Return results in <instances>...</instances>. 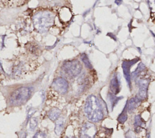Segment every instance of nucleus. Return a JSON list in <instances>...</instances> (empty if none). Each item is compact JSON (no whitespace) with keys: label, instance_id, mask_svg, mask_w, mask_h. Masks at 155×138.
Listing matches in <instances>:
<instances>
[{"label":"nucleus","instance_id":"nucleus-18","mask_svg":"<svg viewBox=\"0 0 155 138\" xmlns=\"http://www.w3.org/2000/svg\"><path fill=\"white\" fill-rule=\"evenodd\" d=\"M38 125V120L36 117L31 118L30 121V128L31 130L33 131L37 126Z\"/></svg>","mask_w":155,"mask_h":138},{"label":"nucleus","instance_id":"nucleus-19","mask_svg":"<svg viewBox=\"0 0 155 138\" xmlns=\"http://www.w3.org/2000/svg\"><path fill=\"white\" fill-rule=\"evenodd\" d=\"M151 12H155V0H147Z\"/></svg>","mask_w":155,"mask_h":138},{"label":"nucleus","instance_id":"nucleus-13","mask_svg":"<svg viewBox=\"0 0 155 138\" xmlns=\"http://www.w3.org/2000/svg\"><path fill=\"white\" fill-rule=\"evenodd\" d=\"M122 97H118L117 96L115 95V94H113V93H110L108 95V101L109 102L110 106H111V110H113V108L115 106V105L117 103L118 101L122 98Z\"/></svg>","mask_w":155,"mask_h":138},{"label":"nucleus","instance_id":"nucleus-2","mask_svg":"<svg viewBox=\"0 0 155 138\" xmlns=\"http://www.w3.org/2000/svg\"><path fill=\"white\" fill-rule=\"evenodd\" d=\"M33 26L39 32H47L54 22V15L48 11L36 13L33 18Z\"/></svg>","mask_w":155,"mask_h":138},{"label":"nucleus","instance_id":"nucleus-10","mask_svg":"<svg viewBox=\"0 0 155 138\" xmlns=\"http://www.w3.org/2000/svg\"><path fill=\"white\" fill-rule=\"evenodd\" d=\"M140 101H139L136 97L131 98L129 100L128 102H127V111L129 113H132L134 111L136 108H137L139 103Z\"/></svg>","mask_w":155,"mask_h":138},{"label":"nucleus","instance_id":"nucleus-23","mask_svg":"<svg viewBox=\"0 0 155 138\" xmlns=\"http://www.w3.org/2000/svg\"><path fill=\"white\" fill-rule=\"evenodd\" d=\"M1 71H3V69H2V65H1V63H0V72H1Z\"/></svg>","mask_w":155,"mask_h":138},{"label":"nucleus","instance_id":"nucleus-12","mask_svg":"<svg viewBox=\"0 0 155 138\" xmlns=\"http://www.w3.org/2000/svg\"><path fill=\"white\" fill-rule=\"evenodd\" d=\"M64 123H65V119L63 117L58 118L56 120L54 131H55V133L57 135H59L62 133L64 128Z\"/></svg>","mask_w":155,"mask_h":138},{"label":"nucleus","instance_id":"nucleus-16","mask_svg":"<svg viewBox=\"0 0 155 138\" xmlns=\"http://www.w3.org/2000/svg\"><path fill=\"white\" fill-rule=\"evenodd\" d=\"M127 102L126 103L125 106H124L122 111L121 112V113L119 114V116H118L117 120L120 123H124L127 119Z\"/></svg>","mask_w":155,"mask_h":138},{"label":"nucleus","instance_id":"nucleus-9","mask_svg":"<svg viewBox=\"0 0 155 138\" xmlns=\"http://www.w3.org/2000/svg\"><path fill=\"white\" fill-rule=\"evenodd\" d=\"M120 78L119 74H116L111 78L110 83L111 92L113 94H117L120 90Z\"/></svg>","mask_w":155,"mask_h":138},{"label":"nucleus","instance_id":"nucleus-1","mask_svg":"<svg viewBox=\"0 0 155 138\" xmlns=\"http://www.w3.org/2000/svg\"><path fill=\"white\" fill-rule=\"evenodd\" d=\"M84 111L87 118L93 122L101 120L104 116L102 105L99 99L94 95H90L87 97Z\"/></svg>","mask_w":155,"mask_h":138},{"label":"nucleus","instance_id":"nucleus-6","mask_svg":"<svg viewBox=\"0 0 155 138\" xmlns=\"http://www.w3.org/2000/svg\"><path fill=\"white\" fill-rule=\"evenodd\" d=\"M139 60V58L133 59L131 60H125L122 64V67L123 69L124 75L127 82L129 88L131 87V73L130 67L134 63H136Z\"/></svg>","mask_w":155,"mask_h":138},{"label":"nucleus","instance_id":"nucleus-22","mask_svg":"<svg viewBox=\"0 0 155 138\" xmlns=\"http://www.w3.org/2000/svg\"><path fill=\"white\" fill-rule=\"evenodd\" d=\"M122 2V0H115V3L117 4V5H120Z\"/></svg>","mask_w":155,"mask_h":138},{"label":"nucleus","instance_id":"nucleus-7","mask_svg":"<svg viewBox=\"0 0 155 138\" xmlns=\"http://www.w3.org/2000/svg\"><path fill=\"white\" fill-rule=\"evenodd\" d=\"M52 86L60 94H65L67 91L68 84L67 80L64 78L62 77H58L53 81Z\"/></svg>","mask_w":155,"mask_h":138},{"label":"nucleus","instance_id":"nucleus-17","mask_svg":"<svg viewBox=\"0 0 155 138\" xmlns=\"http://www.w3.org/2000/svg\"><path fill=\"white\" fill-rule=\"evenodd\" d=\"M81 60L84 62V64L85 65V66L87 68H88V69H91L92 68V65H91L88 57L87 56V55L85 53H82L81 55Z\"/></svg>","mask_w":155,"mask_h":138},{"label":"nucleus","instance_id":"nucleus-4","mask_svg":"<svg viewBox=\"0 0 155 138\" xmlns=\"http://www.w3.org/2000/svg\"><path fill=\"white\" fill-rule=\"evenodd\" d=\"M62 69L65 75L69 77H74L80 74L82 70V65L78 60H73L65 62Z\"/></svg>","mask_w":155,"mask_h":138},{"label":"nucleus","instance_id":"nucleus-21","mask_svg":"<svg viewBox=\"0 0 155 138\" xmlns=\"http://www.w3.org/2000/svg\"><path fill=\"white\" fill-rule=\"evenodd\" d=\"M35 109H33V108H31L30 109H29L28 111V119L30 117V116L35 112Z\"/></svg>","mask_w":155,"mask_h":138},{"label":"nucleus","instance_id":"nucleus-3","mask_svg":"<svg viewBox=\"0 0 155 138\" xmlns=\"http://www.w3.org/2000/svg\"><path fill=\"white\" fill-rule=\"evenodd\" d=\"M31 92V89L28 87H21L16 89L10 97V105L19 106L24 103L30 98Z\"/></svg>","mask_w":155,"mask_h":138},{"label":"nucleus","instance_id":"nucleus-8","mask_svg":"<svg viewBox=\"0 0 155 138\" xmlns=\"http://www.w3.org/2000/svg\"><path fill=\"white\" fill-rule=\"evenodd\" d=\"M97 129L95 125L90 122L85 123L81 129V137H94L96 134Z\"/></svg>","mask_w":155,"mask_h":138},{"label":"nucleus","instance_id":"nucleus-11","mask_svg":"<svg viewBox=\"0 0 155 138\" xmlns=\"http://www.w3.org/2000/svg\"><path fill=\"white\" fill-rule=\"evenodd\" d=\"M145 125V122L143 120V119L141 118L140 115H137L135 116L134 117V129L136 133H139L141 129L143 128V126Z\"/></svg>","mask_w":155,"mask_h":138},{"label":"nucleus","instance_id":"nucleus-14","mask_svg":"<svg viewBox=\"0 0 155 138\" xmlns=\"http://www.w3.org/2000/svg\"><path fill=\"white\" fill-rule=\"evenodd\" d=\"M60 114H61V111L58 108H54L49 111L48 114V116L51 120L55 121L58 119Z\"/></svg>","mask_w":155,"mask_h":138},{"label":"nucleus","instance_id":"nucleus-20","mask_svg":"<svg viewBox=\"0 0 155 138\" xmlns=\"http://www.w3.org/2000/svg\"><path fill=\"white\" fill-rule=\"evenodd\" d=\"M45 134L44 133H43L42 132H41V131H39V132H38L37 133H36V134H35V136H34V137H45Z\"/></svg>","mask_w":155,"mask_h":138},{"label":"nucleus","instance_id":"nucleus-5","mask_svg":"<svg viewBox=\"0 0 155 138\" xmlns=\"http://www.w3.org/2000/svg\"><path fill=\"white\" fill-rule=\"evenodd\" d=\"M137 85L139 87V91L136 97L139 101L143 100L147 97V91L149 85V80L147 78H141L137 81Z\"/></svg>","mask_w":155,"mask_h":138},{"label":"nucleus","instance_id":"nucleus-15","mask_svg":"<svg viewBox=\"0 0 155 138\" xmlns=\"http://www.w3.org/2000/svg\"><path fill=\"white\" fill-rule=\"evenodd\" d=\"M145 69V66L142 63H140L139 64V65L137 66V67L136 69V70L131 73V77L132 78L135 80L136 78H138V77L139 76V75L140 74V73Z\"/></svg>","mask_w":155,"mask_h":138}]
</instances>
